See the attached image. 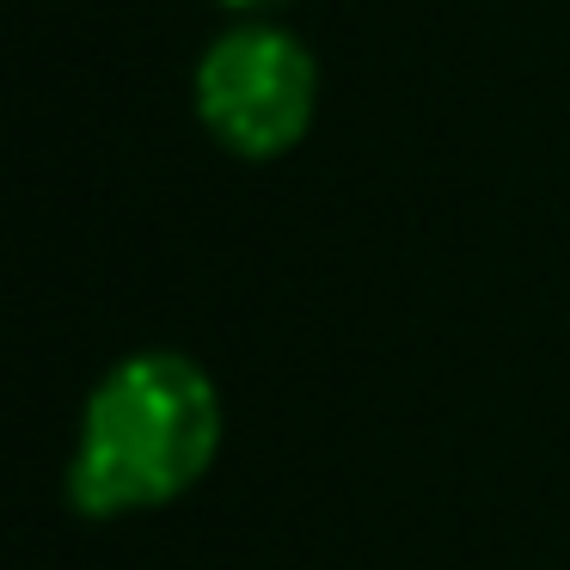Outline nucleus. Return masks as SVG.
Segmentation results:
<instances>
[{
  "label": "nucleus",
  "mask_w": 570,
  "mask_h": 570,
  "mask_svg": "<svg viewBox=\"0 0 570 570\" xmlns=\"http://www.w3.org/2000/svg\"><path fill=\"white\" fill-rule=\"evenodd\" d=\"M222 393L185 350H129L92 381L68 448L62 491L75 515L124 521L197 491L222 454Z\"/></svg>",
  "instance_id": "obj_1"
},
{
  "label": "nucleus",
  "mask_w": 570,
  "mask_h": 570,
  "mask_svg": "<svg viewBox=\"0 0 570 570\" xmlns=\"http://www.w3.org/2000/svg\"><path fill=\"white\" fill-rule=\"evenodd\" d=\"M190 105L234 160H283L320 117V62L276 19H239L197 56Z\"/></svg>",
  "instance_id": "obj_2"
},
{
  "label": "nucleus",
  "mask_w": 570,
  "mask_h": 570,
  "mask_svg": "<svg viewBox=\"0 0 570 570\" xmlns=\"http://www.w3.org/2000/svg\"><path fill=\"white\" fill-rule=\"evenodd\" d=\"M215 7H227V13H239V19H271L288 0H215Z\"/></svg>",
  "instance_id": "obj_3"
}]
</instances>
